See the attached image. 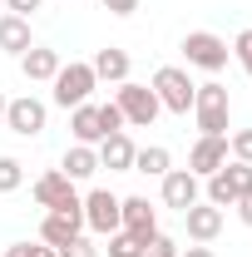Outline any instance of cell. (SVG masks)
Here are the masks:
<instances>
[{
    "label": "cell",
    "mask_w": 252,
    "mask_h": 257,
    "mask_svg": "<svg viewBox=\"0 0 252 257\" xmlns=\"http://www.w3.org/2000/svg\"><path fill=\"white\" fill-rule=\"evenodd\" d=\"M193 119H198V134L227 139V119H232V99H227V84H218V79L198 84V94H193Z\"/></svg>",
    "instance_id": "1"
},
{
    "label": "cell",
    "mask_w": 252,
    "mask_h": 257,
    "mask_svg": "<svg viewBox=\"0 0 252 257\" xmlns=\"http://www.w3.org/2000/svg\"><path fill=\"white\" fill-rule=\"evenodd\" d=\"M50 84H55V104H60V109H79V104H89V94L99 89V74H94L89 60H69V64H60V74H55Z\"/></svg>",
    "instance_id": "2"
},
{
    "label": "cell",
    "mask_w": 252,
    "mask_h": 257,
    "mask_svg": "<svg viewBox=\"0 0 252 257\" xmlns=\"http://www.w3.org/2000/svg\"><path fill=\"white\" fill-rule=\"evenodd\" d=\"M149 89L158 94V104H163L168 114H193V94H198V84L188 79V69H178V64H163V69H154Z\"/></svg>",
    "instance_id": "3"
},
{
    "label": "cell",
    "mask_w": 252,
    "mask_h": 257,
    "mask_svg": "<svg viewBox=\"0 0 252 257\" xmlns=\"http://www.w3.org/2000/svg\"><path fill=\"white\" fill-rule=\"evenodd\" d=\"M203 183H208V198H203V203H213V208H232V203H237V198H242V193H252V163H222L218 173H213V178H203Z\"/></svg>",
    "instance_id": "4"
},
{
    "label": "cell",
    "mask_w": 252,
    "mask_h": 257,
    "mask_svg": "<svg viewBox=\"0 0 252 257\" xmlns=\"http://www.w3.org/2000/svg\"><path fill=\"white\" fill-rule=\"evenodd\" d=\"M114 104H119V114H124V124L134 128H149L163 114V104H158V94L149 89V84H134V79H124L119 89H114Z\"/></svg>",
    "instance_id": "5"
},
{
    "label": "cell",
    "mask_w": 252,
    "mask_h": 257,
    "mask_svg": "<svg viewBox=\"0 0 252 257\" xmlns=\"http://www.w3.org/2000/svg\"><path fill=\"white\" fill-rule=\"evenodd\" d=\"M35 203H40L45 213H84L79 188L64 178L60 168H50V173H40V178H35Z\"/></svg>",
    "instance_id": "6"
},
{
    "label": "cell",
    "mask_w": 252,
    "mask_h": 257,
    "mask_svg": "<svg viewBox=\"0 0 252 257\" xmlns=\"http://www.w3.org/2000/svg\"><path fill=\"white\" fill-rule=\"evenodd\" d=\"M183 55H188L193 69H208V74H218V69H227L232 45H227L222 35H213V30H193V35H183Z\"/></svg>",
    "instance_id": "7"
},
{
    "label": "cell",
    "mask_w": 252,
    "mask_h": 257,
    "mask_svg": "<svg viewBox=\"0 0 252 257\" xmlns=\"http://www.w3.org/2000/svg\"><path fill=\"white\" fill-rule=\"evenodd\" d=\"M124 198L109 188H89L84 193V227L89 232H99V237H109V232H119V223H124V208H119Z\"/></svg>",
    "instance_id": "8"
},
{
    "label": "cell",
    "mask_w": 252,
    "mask_h": 257,
    "mask_svg": "<svg viewBox=\"0 0 252 257\" xmlns=\"http://www.w3.org/2000/svg\"><path fill=\"white\" fill-rule=\"evenodd\" d=\"M45 124H50L45 99L20 94V99H10V104H5V128H10V134H20V139H40V134H45Z\"/></svg>",
    "instance_id": "9"
},
{
    "label": "cell",
    "mask_w": 252,
    "mask_h": 257,
    "mask_svg": "<svg viewBox=\"0 0 252 257\" xmlns=\"http://www.w3.org/2000/svg\"><path fill=\"white\" fill-rule=\"evenodd\" d=\"M193 203H203V178L188 173V168H168V173H163V208L188 213Z\"/></svg>",
    "instance_id": "10"
},
{
    "label": "cell",
    "mask_w": 252,
    "mask_h": 257,
    "mask_svg": "<svg viewBox=\"0 0 252 257\" xmlns=\"http://www.w3.org/2000/svg\"><path fill=\"white\" fill-rule=\"evenodd\" d=\"M222 163H227V139L198 134V144L188 149V173H198V178H213Z\"/></svg>",
    "instance_id": "11"
},
{
    "label": "cell",
    "mask_w": 252,
    "mask_h": 257,
    "mask_svg": "<svg viewBox=\"0 0 252 257\" xmlns=\"http://www.w3.org/2000/svg\"><path fill=\"white\" fill-rule=\"evenodd\" d=\"M119 208H124V232H134V237H139V242H149V237H154L158 232V208L154 203H149V198H139V193H134V198H124V203H119Z\"/></svg>",
    "instance_id": "12"
},
{
    "label": "cell",
    "mask_w": 252,
    "mask_h": 257,
    "mask_svg": "<svg viewBox=\"0 0 252 257\" xmlns=\"http://www.w3.org/2000/svg\"><path fill=\"white\" fill-rule=\"evenodd\" d=\"M79 232H84V213H45V223H40V242L60 252L64 242L79 237Z\"/></svg>",
    "instance_id": "13"
},
{
    "label": "cell",
    "mask_w": 252,
    "mask_h": 257,
    "mask_svg": "<svg viewBox=\"0 0 252 257\" xmlns=\"http://www.w3.org/2000/svg\"><path fill=\"white\" fill-rule=\"evenodd\" d=\"M60 50H45V45H30L25 55H20V69H25V79L30 84H50L55 74H60Z\"/></svg>",
    "instance_id": "14"
},
{
    "label": "cell",
    "mask_w": 252,
    "mask_h": 257,
    "mask_svg": "<svg viewBox=\"0 0 252 257\" xmlns=\"http://www.w3.org/2000/svg\"><path fill=\"white\" fill-rule=\"evenodd\" d=\"M134 139L129 134H109L104 144H99V168H109V173H134Z\"/></svg>",
    "instance_id": "15"
},
{
    "label": "cell",
    "mask_w": 252,
    "mask_h": 257,
    "mask_svg": "<svg viewBox=\"0 0 252 257\" xmlns=\"http://www.w3.org/2000/svg\"><path fill=\"white\" fill-rule=\"evenodd\" d=\"M69 134H74V144H89L99 149L104 144V124H99V104H79V109H69Z\"/></svg>",
    "instance_id": "16"
},
{
    "label": "cell",
    "mask_w": 252,
    "mask_h": 257,
    "mask_svg": "<svg viewBox=\"0 0 252 257\" xmlns=\"http://www.w3.org/2000/svg\"><path fill=\"white\" fill-rule=\"evenodd\" d=\"M183 223H188L193 242H213V237L222 232V208H213V203H193L188 213H183Z\"/></svg>",
    "instance_id": "17"
},
{
    "label": "cell",
    "mask_w": 252,
    "mask_h": 257,
    "mask_svg": "<svg viewBox=\"0 0 252 257\" xmlns=\"http://www.w3.org/2000/svg\"><path fill=\"white\" fill-rule=\"evenodd\" d=\"M60 173L69 178V183H84V178H94V173H99V149H89V144H74V149H64Z\"/></svg>",
    "instance_id": "18"
},
{
    "label": "cell",
    "mask_w": 252,
    "mask_h": 257,
    "mask_svg": "<svg viewBox=\"0 0 252 257\" xmlns=\"http://www.w3.org/2000/svg\"><path fill=\"white\" fill-rule=\"evenodd\" d=\"M35 40H30V20L25 15H0V50L5 55H25Z\"/></svg>",
    "instance_id": "19"
},
{
    "label": "cell",
    "mask_w": 252,
    "mask_h": 257,
    "mask_svg": "<svg viewBox=\"0 0 252 257\" xmlns=\"http://www.w3.org/2000/svg\"><path fill=\"white\" fill-rule=\"evenodd\" d=\"M89 64H94L99 79H109V84H124L129 79V50H119V45H104Z\"/></svg>",
    "instance_id": "20"
},
{
    "label": "cell",
    "mask_w": 252,
    "mask_h": 257,
    "mask_svg": "<svg viewBox=\"0 0 252 257\" xmlns=\"http://www.w3.org/2000/svg\"><path fill=\"white\" fill-rule=\"evenodd\" d=\"M173 168V154L163 149V144H149V149H139L134 154V173H149V178H163Z\"/></svg>",
    "instance_id": "21"
},
{
    "label": "cell",
    "mask_w": 252,
    "mask_h": 257,
    "mask_svg": "<svg viewBox=\"0 0 252 257\" xmlns=\"http://www.w3.org/2000/svg\"><path fill=\"white\" fill-rule=\"evenodd\" d=\"M25 183V163L10 159V154H0V193H15Z\"/></svg>",
    "instance_id": "22"
},
{
    "label": "cell",
    "mask_w": 252,
    "mask_h": 257,
    "mask_svg": "<svg viewBox=\"0 0 252 257\" xmlns=\"http://www.w3.org/2000/svg\"><path fill=\"white\" fill-rule=\"evenodd\" d=\"M104 252H109V257H139V252H144V242H139L134 232L119 227V232H109V247H104Z\"/></svg>",
    "instance_id": "23"
},
{
    "label": "cell",
    "mask_w": 252,
    "mask_h": 257,
    "mask_svg": "<svg viewBox=\"0 0 252 257\" xmlns=\"http://www.w3.org/2000/svg\"><path fill=\"white\" fill-rule=\"evenodd\" d=\"M178 252H183V247H178L168 232H154V237L144 242V252H139V257H178Z\"/></svg>",
    "instance_id": "24"
},
{
    "label": "cell",
    "mask_w": 252,
    "mask_h": 257,
    "mask_svg": "<svg viewBox=\"0 0 252 257\" xmlns=\"http://www.w3.org/2000/svg\"><path fill=\"white\" fill-rule=\"evenodd\" d=\"M227 154L237 163H252V128H237V134L227 139Z\"/></svg>",
    "instance_id": "25"
},
{
    "label": "cell",
    "mask_w": 252,
    "mask_h": 257,
    "mask_svg": "<svg viewBox=\"0 0 252 257\" xmlns=\"http://www.w3.org/2000/svg\"><path fill=\"white\" fill-rule=\"evenodd\" d=\"M99 124H104V139L109 134H124V114H119V104L109 99V104H99Z\"/></svg>",
    "instance_id": "26"
},
{
    "label": "cell",
    "mask_w": 252,
    "mask_h": 257,
    "mask_svg": "<svg viewBox=\"0 0 252 257\" xmlns=\"http://www.w3.org/2000/svg\"><path fill=\"white\" fill-rule=\"evenodd\" d=\"M232 60L242 64V74L252 79V30H242L237 40H232Z\"/></svg>",
    "instance_id": "27"
},
{
    "label": "cell",
    "mask_w": 252,
    "mask_h": 257,
    "mask_svg": "<svg viewBox=\"0 0 252 257\" xmlns=\"http://www.w3.org/2000/svg\"><path fill=\"white\" fill-rule=\"evenodd\" d=\"M60 257H99V247H94V237L79 232V237H69V242L60 247Z\"/></svg>",
    "instance_id": "28"
},
{
    "label": "cell",
    "mask_w": 252,
    "mask_h": 257,
    "mask_svg": "<svg viewBox=\"0 0 252 257\" xmlns=\"http://www.w3.org/2000/svg\"><path fill=\"white\" fill-rule=\"evenodd\" d=\"M5 257H60L55 247H45V242H10Z\"/></svg>",
    "instance_id": "29"
},
{
    "label": "cell",
    "mask_w": 252,
    "mask_h": 257,
    "mask_svg": "<svg viewBox=\"0 0 252 257\" xmlns=\"http://www.w3.org/2000/svg\"><path fill=\"white\" fill-rule=\"evenodd\" d=\"M40 5H45V0H5V10H10V15H25V20H30Z\"/></svg>",
    "instance_id": "30"
},
{
    "label": "cell",
    "mask_w": 252,
    "mask_h": 257,
    "mask_svg": "<svg viewBox=\"0 0 252 257\" xmlns=\"http://www.w3.org/2000/svg\"><path fill=\"white\" fill-rule=\"evenodd\" d=\"M99 5H104L109 15H134V10H139L144 0H99Z\"/></svg>",
    "instance_id": "31"
},
{
    "label": "cell",
    "mask_w": 252,
    "mask_h": 257,
    "mask_svg": "<svg viewBox=\"0 0 252 257\" xmlns=\"http://www.w3.org/2000/svg\"><path fill=\"white\" fill-rule=\"evenodd\" d=\"M232 208H237V218H242V223L252 227V193H242V198H237V203H232Z\"/></svg>",
    "instance_id": "32"
},
{
    "label": "cell",
    "mask_w": 252,
    "mask_h": 257,
    "mask_svg": "<svg viewBox=\"0 0 252 257\" xmlns=\"http://www.w3.org/2000/svg\"><path fill=\"white\" fill-rule=\"evenodd\" d=\"M178 257H218V252H213L208 242H198V247H183V252H178Z\"/></svg>",
    "instance_id": "33"
},
{
    "label": "cell",
    "mask_w": 252,
    "mask_h": 257,
    "mask_svg": "<svg viewBox=\"0 0 252 257\" xmlns=\"http://www.w3.org/2000/svg\"><path fill=\"white\" fill-rule=\"evenodd\" d=\"M5 104H10V99H5V94H0V124H5Z\"/></svg>",
    "instance_id": "34"
},
{
    "label": "cell",
    "mask_w": 252,
    "mask_h": 257,
    "mask_svg": "<svg viewBox=\"0 0 252 257\" xmlns=\"http://www.w3.org/2000/svg\"><path fill=\"white\" fill-rule=\"evenodd\" d=\"M0 5H5V0H0Z\"/></svg>",
    "instance_id": "35"
}]
</instances>
